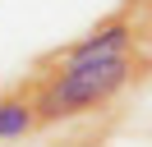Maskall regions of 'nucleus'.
<instances>
[{"mask_svg":"<svg viewBox=\"0 0 152 147\" xmlns=\"http://www.w3.org/2000/svg\"><path fill=\"white\" fill-rule=\"evenodd\" d=\"M143 78H148V51H134V55H111V60L32 69L23 87H28L32 119L60 124V119H88V115H120L124 97L143 87Z\"/></svg>","mask_w":152,"mask_h":147,"instance_id":"obj_1","label":"nucleus"},{"mask_svg":"<svg viewBox=\"0 0 152 147\" xmlns=\"http://www.w3.org/2000/svg\"><path fill=\"white\" fill-rule=\"evenodd\" d=\"M134 51H148V0H124V5L111 9L97 28H88L78 41L37 55L32 69H60V64H83V60H111V55H134Z\"/></svg>","mask_w":152,"mask_h":147,"instance_id":"obj_2","label":"nucleus"},{"mask_svg":"<svg viewBox=\"0 0 152 147\" xmlns=\"http://www.w3.org/2000/svg\"><path fill=\"white\" fill-rule=\"evenodd\" d=\"M37 129L28 106V87L14 83V87H0V143H23V138Z\"/></svg>","mask_w":152,"mask_h":147,"instance_id":"obj_3","label":"nucleus"}]
</instances>
